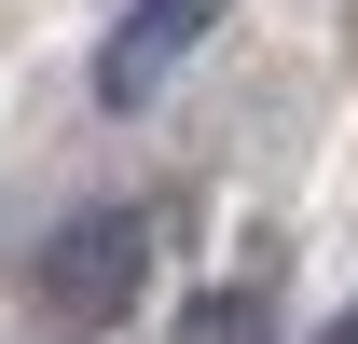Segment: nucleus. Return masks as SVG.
<instances>
[{"label": "nucleus", "instance_id": "obj_2", "mask_svg": "<svg viewBox=\"0 0 358 344\" xmlns=\"http://www.w3.org/2000/svg\"><path fill=\"white\" fill-rule=\"evenodd\" d=\"M193 28H207V0H138L124 28H110V55H96V96L110 110H152V83L193 55Z\"/></svg>", "mask_w": 358, "mask_h": 344}, {"label": "nucleus", "instance_id": "obj_3", "mask_svg": "<svg viewBox=\"0 0 358 344\" xmlns=\"http://www.w3.org/2000/svg\"><path fill=\"white\" fill-rule=\"evenodd\" d=\"M331 344H358V317H331Z\"/></svg>", "mask_w": 358, "mask_h": 344}, {"label": "nucleus", "instance_id": "obj_1", "mask_svg": "<svg viewBox=\"0 0 358 344\" xmlns=\"http://www.w3.org/2000/svg\"><path fill=\"white\" fill-rule=\"evenodd\" d=\"M138 275H152V220H138V207H83L42 248V303H69V317H124Z\"/></svg>", "mask_w": 358, "mask_h": 344}]
</instances>
